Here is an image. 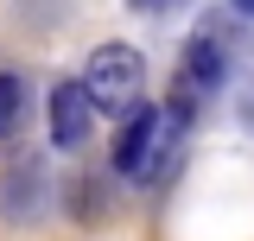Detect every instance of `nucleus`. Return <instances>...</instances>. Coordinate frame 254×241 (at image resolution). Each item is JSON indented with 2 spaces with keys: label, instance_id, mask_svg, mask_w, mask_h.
<instances>
[{
  "label": "nucleus",
  "instance_id": "f257e3e1",
  "mask_svg": "<svg viewBox=\"0 0 254 241\" xmlns=\"http://www.w3.org/2000/svg\"><path fill=\"white\" fill-rule=\"evenodd\" d=\"M178 140H185V115L178 108H153L140 102L133 115H121V133H115V178L127 184H153L172 159H178Z\"/></svg>",
  "mask_w": 254,
  "mask_h": 241
},
{
  "label": "nucleus",
  "instance_id": "f03ea898",
  "mask_svg": "<svg viewBox=\"0 0 254 241\" xmlns=\"http://www.w3.org/2000/svg\"><path fill=\"white\" fill-rule=\"evenodd\" d=\"M83 95H89L95 115H133L140 108V89H146V58L133 51V45H95L89 63H83Z\"/></svg>",
  "mask_w": 254,
  "mask_h": 241
},
{
  "label": "nucleus",
  "instance_id": "7ed1b4c3",
  "mask_svg": "<svg viewBox=\"0 0 254 241\" xmlns=\"http://www.w3.org/2000/svg\"><path fill=\"white\" fill-rule=\"evenodd\" d=\"M51 203V172H45V152H13L0 165V222L6 229H32Z\"/></svg>",
  "mask_w": 254,
  "mask_h": 241
},
{
  "label": "nucleus",
  "instance_id": "20e7f679",
  "mask_svg": "<svg viewBox=\"0 0 254 241\" xmlns=\"http://www.w3.org/2000/svg\"><path fill=\"white\" fill-rule=\"evenodd\" d=\"M45 127H51V146H64V152H76L95 133V108H89V95H83L76 76L51 83V95H45Z\"/></svg>",
  "mask_w": 254,
  "mask_h": 241
},
{
  "label": "nucleus",
  "instance_id": "39448f33",
  "mask_svg": "<svg viewBox=\"0 0 254 241\" xmlns=\"http://www.w3.org/2000/svg\"><path fill=\"white\" fill-rule=\"evenodd\" d=\"M178 70H185V76H178V102H172V108L190 115V108L222 83V45L210 38V32H197V38L185 45V63H178Z\"/></svg>",
  "mask_w": 254,
  "mask_h": 241
},
{
  "label": "nucleus",
  "instance_id": "423d86ee",
  "mask_svg": "<svg viewBox=\"0 0 254 241\" xmlns=\"http://www.w3.org/2000/svg\"><path fill=\"white\" fill-rule=\"evenodd\" d=\"M19 120H26V76L19 70H0V146L19 133Z\"/></svg>",
  "mask_w": 254,
  "mask_h": 241
},
{
  "label": "nucleus",
  "instance_id": "0eeeda50",
  "mask_svg": "<svg viewBox=\"0 0 254 241\" xmlns=\"http://www.w3.org/2000/svg\"><path fill=\"white\" fill-rule=\"evenodd\" d=\"M76 210H83V222H95V216H102V197H95V178H83V184H76Z\"/></svg>",
  "mask_w": 254,
  "mask_h": 241
},
{
  "label": "nucleus",
  "instance_id": "6e6552de",
  "mask_svg": "<svg viewBox=\"0 0 254 241\" xmlns=\"http://www.w3.org/2000/svg\"><path fill=\"white\" fill-rule=\"evenodd\" d=\"M133 6H140V13H159V6H172V0H133Z\"/></svg>",
  "mask_w": 254,
  "mask_h": 241
},
{
  "label": "nucleus",
  "instance_id": "1a4fd4ad",
  "mask_svg": "<svg viewBox=\"0 0 254 241\" xmlns=\"http://www.w3.org/2000/svg\"><path fill=\"white\" fill-rule=\"evenodd\" d=\"M235 6H242V13H254V0H235Z\"/></svg>",
  "mask_w": 254,
  "mask_h": 241
}]
</instances>
